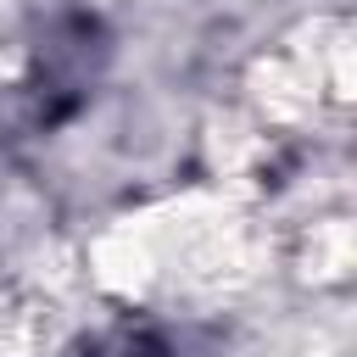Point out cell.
I'll list each match as a JSON object with an SVG mask.
<instances>
[{
	"label": "cell",
	"instance_id": "6da1fadb",
	"mask_svg": "<svg viewBox=\"0 0 357 357\" xmlns=\"http://www.w3.org/2000/svg\"><path fill=\"white\" fill-rule=\"evenodd\" d=\"M117 357H162V351H156V346H151V340H128V346H123V351H117Z\"/></svg>",
	"mask_w": 357,
	"mask_h": 357
}]
</instances>
